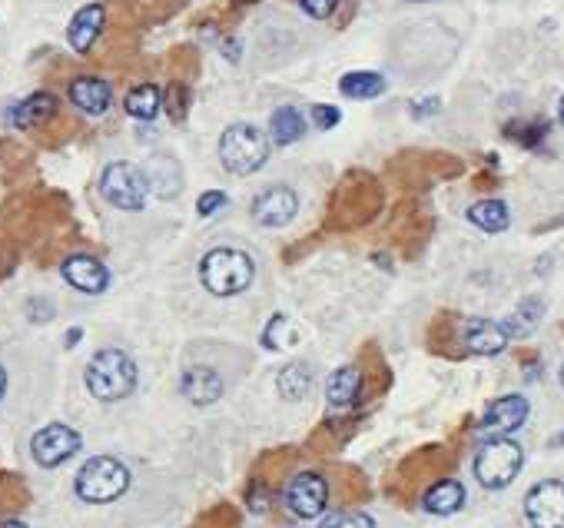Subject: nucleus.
I'll return each mask as SVG.
<instances>
[{"mask_svg": "<svg viewBox=\"0 0 564 528\" xmlns=\"http://www.w3.org/2000/svg\"><path fill=\"white\" fill-rule=\"evenodd\" d=\"M511 140H518V143H525V147H538L541 140H545V133H548V123H511V127L505 130Z\"/></svg>", "mask_w": 564, "mask_h": 528, "instance_id": "a878e982", "label": "nucleus"}, {"mask_svg": "<svg viewBox=\"0 0 564 528\" xmlns=\"http://www.w3.org/2000/svg\"><path fill=\"white\" fill-rule=\"evenodd\" d=\"M226 206V193H219V190H210V193H203L200 196V203H196V210H200V216H213L219 213Z\"/></svg>", "mask_w": 564, "mask_h": 528, "instance_id": "c756f323", "label": "nucleus"}, {"mask_svg": "<svg viewBox=\"0 0 564 528\" xmlns=\"http://www.w3.org/2000/svg\"><path fill=\"white\" fill-rule=\"evenodd\" d=\"M70 100L77 110L90 113V117H100V113L110 110L113 90L107 80H100V77H77L70 84Z\"/></svg>", "mask_w": 564, "mask_h": 528, "instance_id": "dca6fc26", "label": "nucleus"}, {"mask_svg": "<svg viewBox=\"0 0 564 528\" xmlns=\"http://www.w3.org/2000/svg\"><path fill=\"white\" fill-rule=\"evenodd\" d=\"M412 4H422V0H412Z\"/></svg>", "mask_w": 564, "mask_h": 528, "instance_id": "4c0bfd02", "label": "nucleus"}, {"mask_svg": "<svg viewBox=\"0 0 564 528\" xmlns=\"http://www.w3.org/2000/svg\"><path fill=\"white\" fill-rule=\"evenodd\" d=\"M123 107H127L130 117H137V120L146 123V120H153L156 113H160V107H163V90L153 87V84H143V87H137V90L127 93V103H123Z\"/></svg>", "mask_w": 564, "mask_h": 528, "instance_id": "5701e85b", "label": "nucleus"}, {"mask_svg": "<svg viewBox=\"0 0 564 528\" xmlns=\"http://www.w3.org/2000/svg\"><path fill=\"white\" fill-rule=\"evenodd\" d=\"M269 133H273V140L279 147H289V143H299L302 133H306V120H302V113L296 107H279L273 113V120H269Z\"/></svg>", "mask_w": 564, "mask_h": 528, "instance_id": "aec40b11", "label": "nucleus"}, {"mask_svg": "<svg viewBox=\"0 0 564 528\" xmlns=\"http://www.w3.org/2000/svg\"><path fill=\"white\" fill-rule=\"evenodd\" d=\"M309 386H312V376H309V366H302V362H289V366L279 372V396L282 399H289V402L306 399Z\"/></svg>", "mask_w": 564, "mask_h": 528, "instance_id": "b1692460", "label": "nucleus"}, {"mask_svg": "<svg viewBox=\"0 0 564 528\" xmlns=\"http://www.w3.org/2000/svg\"><path fill=\"white\" fill-rule=\"evenodd\" d=\"M30 452H34L37 465L57 469V465H64L70 455L80 452V436L70 426H64V422H50V426H44L34 439H30Z\"/></svg>", "mask_w": 564, "mask_h": 528, "instance_id": "6e6552de", "label": "nucleus"}, {"mask_svg": "<svg viewBox=\"0 0 564 528\" xmlns=\"http://www.w3.org/2000/svg\"><path fill=\"white\" fill-rule=\"evenodd\" d=\"M319 528H375V522L365 512H332Z\"/></svg>", "mask_w": 564, "mask_h": 528, "instance_id": "bb28decb", "label": "nucleus"}, {"mask_svg": "<svg viewBox=\"0 0 564 528\" xmlns=\"http://www.w3.org/2000/svg\"><path fill=\"white\" fill-rule=\"evenodd\" d=\"M137 386V362L123 349H100L87 366V389L100 402L127 399Z\"/></svg>", "mask_w": 564, "mask_h": 528, "instance_id": "f257e3e1", "label": "nucleus"}, {"mask_svg": "<svg viewBox=\"0 0 564 528\" xmlns=\"http://www.w3.org/2000/svg\"><path fill=\"white\" fill-rule=\"evenodd\" d=\"M103 20H107L103 4H87L83 10H77V17H73L67 27V40L77 54H87V50L97 44V37L103 34Z\"/></svg>", "mask_w": 564, "mask_h": 528, "instance_id": "2eb2a0df", "label": "nucleus"}, {"mask_svg": "<svg viewBox=\"0 0 564 528\" xmlns=\"http://www.w3.org/2000/svg\"><path fill=\"white\" fill-rule=\"evenodd\" d=\"M253 260L239 250H229V246H219L210 250L200 263V279L203 286L210 289L213 296H236L253 283Z\"/></svg>", "mask_w": 564, "mask_h": 528, "instance_id": "7ed1b4c3", "label": "nucleus"}, {"mask_svg": "<svg viewBox=\"0 0 564 528\" xmlns=\"http://www.w3.org/2000/svg\"><path fill=\"white\" fill-rule=\"evenodd\" d=\"M286 505L302 522L319 519L329 505V482L319 472H299L286 489Z\"/></svg>", "mask_w": 564, "mask_h": 528, "instance_id": "0eeeda50", "label": "nucleus"}, {"mask_svg": "<svg viewBox=\"0 0 564 528\" xmlns=\"http://www.w3.org/2000/svg\"><path fill=\"white\" fill-rule=\"evenodd\" d=\"M0 528H27V525H24V522H14V519H10V522H4Z\"/></svg>", "mask_w": 564, "mask_h": 528, "instance_id": "72a5a7b5", "label": "nucleus"}, {"mask_svg": "<svg viewBox=\"0 0 564 528\" xmlns=\"http://www.w3.org/2000/svg\"><path fill=\"white\" fill-rule=\"evenodd\" d=\"M180 389L193 406H213V402L223 396V379H219V372L210 366H190L183 372Z\"/></svg>", "mask_w": 564, "mask_h": 528, "instance_id": "4468645a", "label": "nucleus"}, {"mask_svg": "<svg viewBox=\"0 0 564 528\" xmlns=\"http://www.w3.org/2000/svg\"><path fill=\"white\" fill-rule=\"evenodd\" d=\"M296 210H299V196L289 186H269L266 193H259L253 200V220L259 226H273V230L296 220Z\"/></svg>", "mask_w": 564, "mask_h": 528, "instance_id": "9d476101", "label": "nucleus"}, {"mask_svg": "<svg viewBox=\"0 0 564 528\" xmlns=\"http://www.w3.org/2000/svg\"><path fill=\"white\" fill-rule=\"evenodd\" d=\"M73 343H80V329H70V336H67V346H73Z\"/></svg>", "mask_w": 564, "mask_h": 528, "instance_id": "473e14b6", "label": "nucleus"}, {"mask_svg": "<svg viewBox=\"0 0 564 528\" xmlns=\"http://www.w3.org/2000/svg\"><path fill=\"white\" fill-rule=\"evenodd\" d=\"M100 193L103 200L113 203L117 210H143L146 206V193H150V186H146V176L140 167H133V163H110L107 170L100 176Z\"/></svg>", "mask_w": 564, "mask_h": 528, "instance_id": "423d86ee", "label": "nucleus"}, {"mask_svg": "<svg viewBox=\"0 0 564 528\" xmlns=\"http://www.w3.org/2000/svg\"><path fill=\"white\" fill-rule=\"evenodd\" d=\"M77 495L90 505H103L120 499L130 489V469L113 455H93V459L77 472Z\"/></svg>", "mask_w": 564, "mask_h": 528, "instance_id": "20e7f679", "label": "nucleus"}, {"mask_svg": "<svg viewBox=\"0 0 564 528\" xmlns=\"http://www.w3.org/2000/svg\"><path fill=\"white\" fill-rule=\"evenodd\" d=\"M312 120H316L319 130H332L342 120V113L336 107H326V103H316V107H312Z\"/></svg>", "mask_w": 564, "mask_h": 528, "instance_id": "c85d7f7f", "label": "nucleus"}, {"mask_svg": "<svg viewBox=\"0 0 564 528\" xmlns=\"http://www.w3.org/2000/svg\"><path fill=\"white\" fill-rule=\"evenodd\" d=\"M299 7L306 10L309 17H316V20H326L336 14V7H339V0H299Z\"/></svg>", "mask_w": 564, "mask_h": 528, "instance_id": "cd10ccee", "label": "nucleus"}, {"mask_svg": "<svg viewBox=\"0 0 564 528\" xmlns=\"http://www.w3.org/2000/svg\"><path fill=\"white\" fill-rule=\"evenodd\" d=\"M462 505H465V489H462V482H455V479L435 482L432 489L422 495V509L432 515H455Z\"/></svg>", "mask_w": 564, "mask_h": 528, "instance_id": "6ab92c4d", "label": "nucleus"}, {"mask_svg": "<svg viewBox=\"0 0 564 528\" xmlns=\"http://www.w3.org/2000/svg\"><path fill=\"white\" fill-rule=\"evenodd\" d=\"M339 90L352 100H372V97H379V93H385V77L372 74V70H352V74L339 80Z\"/></svg>", "mask_w": 564, "mask_h": 528, "instance_id": "4be33fe9", "label": "nucleus"}, {"mask_svg": "<svg viewBox=\"0 0 564 528\" xmlns=\"http://www.w3.org/2000/svg\"><path fill=\"white\" fill-rule=\"evenodd\" d=\"M538 316H541V303H538V299H525L518 313L505 323V333H508V336H511V333H515V336L528 333V329L538 323Z\"/></svg>", "mask_w": 564, "mask_h": 528, "instance_id": "393cba45", "label": "nucleus"}, {"mask_svg": "<svg viewBox=\"0 0 564 528\" xmlns=\"http://www.w3.org/2000/svg\"><path fill=\"white\" fill-rule=\"evenodd\" d=\"M57 113V97L54 93H34V97L20 100L14 110H10V123L20 130L27 127H40V123H47L50 117Z\"/></svg>", "mask_w": 564, "mask_h": 528, "instance_id": "f3484780", "label": "nucleus"}, {"mask_svg": "<svg viewBox=\"0 0 564 528\" xmlns=\"http://www.w3.org/2000/svg\"><path fill=\"white\" fill-rule=\"evenodd\" d=\"M525 419H528V399L525 396H501L485 409L482 432H488V436H495V439L508 436V432L525 426Z\"/></svg>", "mask_w": 564, "mask_h": 528, "instance_id": "f8f14e48", "label": "nucleus"}, {"mask_svg": "<svg viewBox=\"0 0 564 528\" xmlns=\"http://www.w3.org/2000/svg\"><path fill=\"white\" fill-rule=\"evenodd\" d=\"M468 220L485 233H501V230H508L511 216H508V206L501 200H478L468 206Z\"/></svg>", "mask_w": 564, "mask_h": 528, "instance_id": "412c9836", "label": "nucleus"}, {"mask_svg": "<svg viewBox=\"0 0 564 528\" xmlns=\"http://www.w3.org/2000/svg\"><path fill=\"white\" fill-rule=\"evenodd\" d=\"M219 160L233 176L263 170V163L269 160V137L253 123H233L219 137Z\"/></svg>", "mask_w": 564, "mask_h": 528, "instance_id": "f03ea898", "label": "nucleus"}, {"mask_svg": "<svg viewBox=\"0 0 564 528\" xmlns=\"http://www.w3.org/2000/svg\"><path fill=\"white\" fill-rule=\"evenodd\" d=\"M561 123H564V97H561Z\"/></svg>", "mask_w": 564, "mask_h": 528, "instance_id": "f704fd0d", "label": "nucleus"}, {"mask_svg": "<svg viewBox=\"0 0 564 528\" xmlns=\"http://www.w3.org/2000/svg\"><path fill=\"white\" fill-rule=\"evenodd\" d=\"M4 392H7V372L0 366V399H4Z\"/></svg>", "mask_w": 564, "mask_h": 528, "instance_id": "2f4dec72", "label": "nucleus"}, {"mask_svg": "<svg viewBox=\"0 0 564 528\" xmlns=\"http://www.w3.org/2000/svg\"><path fill=\"white\" fill-rule=\"evenodd\" d=\"M561 386H564V366H561Z\"/></svg>", "mask_w": 564, "mask_h": 528, "instance_id": "e433bc0d", "label": "nucleus"}, {"mask_svg": "<svg viewBox=\"0 0 564 528\" xmlns=\"http://www.w3.org/2000/svg\"><path fill=\"white\" fill-rule=\"evenodd\" d=\"M555 442H558V445H564V432H561V436H558V439H555Z\"/></svg>", "mask_w": 564, "mask_h": 528, "instance_id": "c9c22d12", "label": "nucleus"}, {"mask_svg": "<svg viewBox=\"0 0 564 528\" xmlns=\"http://www.w3.org/2000/svg\"><path fill=\"white\" fill-rule=\"evenodd\" d=\"M438 110V100H419V103H412V113L415 117H428V113H435Z\"/></svg>", "mask_w": 564, "mask_h": 528, "instance_id": "7c9ffc66", "label": "nucleus"}, {"mask_svg": "<svg viewBox=\"0 0 564 528\" xmlns=\"http://www.w3.org/2000/svg\"><path fill=\"white\" fill-rule=\"evenodd\" d=\"M359 389H362V372L355 366H342L329 376L326 399L332 409H352L355 399H359Z\"/></svg>", "mask_w": 564, "mask_h": 528, "instance_id": "a211bd4d", "label": "nucleus"}, {"mask_svg": "<svg viewBox=\"0 0 564 528\" xmlns=\"http://www.w3.org/2000/svg\"><path fill=\"white\" fill-rule=\"evenodd\" d=\"M521 462H525V452H521L518 442L501 439V436L488 439L475 455V479L482 482L485 489H505L521 472Z\"/></svg>", "mask_w": 564, "mask_h": 528, "instance_id": "39448f33", "label": "nucleus"}, {"mask_svg": "<svg viewBox=\"0 0 564 528\" xmlns=\"http://www.w3.org/2000/svg\"><path fill=\"white\" fill-rule=\"evenodd\" d=\"M60 273H64V279H67L73 289H80V293H90V296L103 293V289H107V283H110L107 266H103L97 256H87V253L67 256L64 266H60Z\"/></svg>", "mask_w": 564, "mask_h": 528, "instance_id": "9b49d317", "label": "nucleus"}, {"mask_svg": "<svg viewBox=\"0 0 564 528\" xmlns=\"http://www.w3.org/2000/svg\"><path fill=\"white\" fill-rule=\"evenodd\" d=\"M525 515L535 528H564V482H538L525 499Z\"/></svg>", "mask_w": 564, "mask_h": 528, "instance_id": "1a4fd4ad", "label": "nucleus"}, {"mask_svg": "<svg viewBox=\"0 0 564 528\" xmlns=\"http://www.w3.org/2000/svg\"><path fill=\"white\" fill-rule=\"evenodd\" d=\"M462 339H465V349L475 352V356H498V352L508 346L505 326L492 323V319H468Z\"/></svg>", "mask_w": 564, "mask_h": 528, "instance_id": "ddd939ff", "label": "nucleus"}]
</instances>
